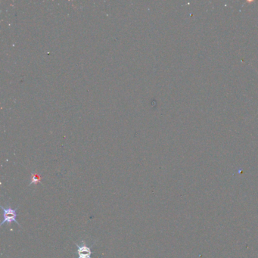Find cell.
Instances as JSON below:
<instances>
[{
    "instance_id": "7a4b0ae2",
    "label": "cell",
    "mask_w": 258,
    "mask_h": 258,
    "mask_svg": "<svg viewBox=\"0 0 258 258\" xmlns=\"http://www.w3.org/2000/svg\"><path fill=\"white\" fill-rule=\"evenodd\" d=\"M75 244H76V248H77V250L76 251L77 258H92L91 255L93 252L91 250V248L94 244L91 246H89L85 242V241L82 240L80 244H77L76 243H75Z\"/></svg>"
},
{
    "instance_id": "6da1fadb",
    "label": "cell",
    "mask_w": 258,
    "mask_h": 258,
    "mask_svg": "<svg viewBox=\"0 0 258 258\" xmlns=\"http://www.w3.org/2000/svg\"><path fill=\"white\" fill-rule=\"evenodd\" d=\"M1 207H2V211H3V221L1 223V226L3 225L4 223H6V224L9 225L12 222H14L18 225H19L20 227H21V224L16 219V217H17V215H18L17 214V211H18V207H17L14 209L12 208L10 205H8V207H6L1 206Z\"/></svg>"
},
{
    "instance_id": "3957f363",
    "label": "cell",
    "mask_w": 258,
    "mask_h": 258,
    "mask_svg": "<svg viewBox=\"0 0 258 258\" xmlns=\"http://www.w3.org/2000/svg\"><path fill=\"white\" fill-rule=\"evenodd\" d=\"M39 182H41L40 181V177H39L38 175L36 174H34V173H32V176H31V181L30 182V185H33V184H37Z\"/></svg>"
}]
</instances>
